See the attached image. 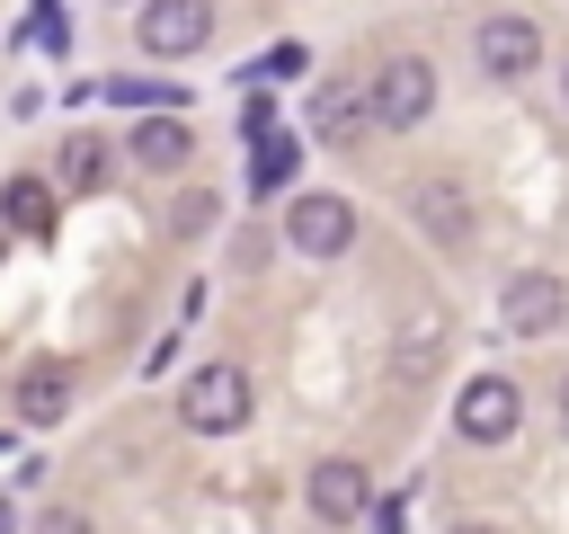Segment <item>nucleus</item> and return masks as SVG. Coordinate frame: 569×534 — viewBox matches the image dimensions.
<instances>
[{
	"label": "nucleus",
	"mask_w": 569,
	"mask_h": 534,
	"mask_svg": "<svg viewBox=\"0 0 569 534\" xmlns=\"http://www.w3.org/2000/svg\"><path fill=\"white\" fill-rule=\"evenodd\" d=\"M365 107H373V125H382V134H409V125H427V107H436V62H418V53H391V62L365 80Z\"/></svg>",
	"instance_id": "f257e3e1"
},
{
	"label": "nucleus",
	"mask_w": 569,
	"mask_h": 534,
	"mask_svg": "<svg viewBox=\"0 0 569 534\" xmlns=\"http://www.w3.org/2000/svg\"><path fill=\"white\" fill-rule=\"evenodd\" d=\"M178 418H187L196 436L249 427V374H240V365H196V374L178 383Z\"/></svg>",
	"instance_id": "f03ea898"
},
{
	"label": "nucleus",
	"mask_w": 569,
	"mask_h": 534,
	"mask_svg": "<svg viewBox=\"0 0 569 534\" xmlns=\"http://www.w3.org/2000/svg\"><path fill=\"white\" fill-rule=\"evenodd\" d=\"M516 418H525V392H516L507 374H471V383H462V400H453L462 445H507V436H516Z\"/></svg>",
	"instance_id": "7ed1b4c3"
},
{
	"label": "nucleus",
	"mask_w": 569,
	"mask_h": 534,
	"mask_svg": "<svg viewBox=\"0 0 569 534\" xmlns=\"http://www.w3.org/2000/svg\"><path fill=\"white\" fill-rule=\"evenodd\" d=\"M284 240L302 258H347L356 249V205L347 196H293L284 205Z\"/></svg>",
	"instance_id": "20e7f679"
},
{
	"label": "nucleus",
	"mask_w": 569,
	"mask_h": 534,
	"mask_svg": "<svg viewBox=\"0 0 569 534\" xmlns=\"http://www.w3.org/2000/svg\"><path fill=\"white\" fill-rule=\"evenodd\" d=\"M142 53H160V62H187V53H204V36H213V0H142Z\"/></svg>",
	"instance_id": "39448f33"
},
{
	"label": "nucleus",
	"mask_w": 569,
	"mask_h": 534,
	"mask_svg": "<svg viewBox=\"0 0 569 534\" xmlns=\"http://www.w3.org/2000/svg\"><path fill=\"white\" fill-rule=\"evenodd\" d=\"M560 312H569V285H560L551 267H525V276H507V294H498V320H507L516 338H542V329H560Z\"/></svg>",
	"instance_id": "423d86ee"
},
{
	"label": "nucleus",
	"mask_w": 569,
	"mask_h": 534,
	"mask_svg": "<svg viewBox=\"0 0 569 534\" xmlns=\"http://www.w3.org/2000/svg\"><path fill=\"white\" fill-rule=\"evenodd\" d=\"M311 516H320V525H356V516H373V472L347 463V454L311 463Z\"/></svg>",
	"instance_id": "0eeeda50"
},
{
	"label": "nucleus",
	"mask_w": 569,
	"mask_h": 534,
	"mask_svg": "<svg viewBox=\"0 0 569 534\" xmlns=\"http://www.w3.org/2000/svg\"><path fill=\"white\" fill-rule=\"evenodd\" d=\"M471 53H480L489 80H525V71L542 62V27H533V18H480Z\"/></svg>",
	"instance_id": "6e6552de"
},
{
	"label": "nucleus",
	"mask_w": 569,
	"mask_h": 534,
	"mask_svg": "<svg viewBox=\"0 0 569 534\" xmlns=\"http://www.w3.org/2000/svg\"><path fill=\"white\" fill-rule=\"evenodd\" d=\"M409 214H418V231H427L436 249H462V240H471V196H462L453 178H418V187H409Z\"/></svg>",
	"instance_id": "1a4fd4ad"
},
{
	"label": "nucleus",
	"mask_w": 569,
	"mask_h": 534,
	"mask_svg": "<svg viewBox=\"0 0 569 534\" xmlns=\"http://www.w3.org/2000/svg\"><path fill=\"white\" fill-rule=\"evenodd\" d=\"M0 222H9L18 240H44V231L62 222V187H44L36 169H18V178L0 187Z\"/></svg>",
	"instance_id": "9d476101"
},
{
	"label": "nucleus",
	"mask_w": 569,
	"mask_h": 534,
	"mask_svg": "<svg viewBox=\"0 0 569 534\" xmlns=\"http://www.w3.org/2000/svg\"><path fill=\"white\" fill-rule=\"evenodd\" d=\"M124 151H133L142 169H187V160H196V134H187V116H178V107H151V116L133 125V142H124Z\"/></svg>",
	"instance_id": "9b49d317"
},
{
	"label": "nucleus",
	"mask_w": 569,
	"mask_h": 534,
	"mask_svg": "<svg viewBox=\"0 0 569 534\" xmlns=\"http://www.w3.org/2000/svg\"><path fill=\"white\" fill-rule=\"evenodd\" d=\"M62 409H71V374H62V365H27V374H18V418H27V427H53Z\"/></svg>",
	"instance_id": "f8f14e48"
},
{
	"label": "nucleus",
	"mask_w": 569,
	"mask_h": 534,
	"mask_svg": "<svg viewBox=\"0 0 569 534\" xmlns=\"http://www.w3.org/2000/svg\"><path fill=\"white\" fill-rule=\"evenodd\" d=\"M365 125H373L365 89H320V98H311V134H320V142H356Z\"/></svg>",
	"instance_id": "ddd939ff"
},
{
	"label": "nucleus",
	"mask_w": 569,
	"mask_h": 534,
	"mask_svg": "<svg viewBox=\"0 0 569 534\" xmlns=\"http://www.w3.org/2000/svg\"><path fill=\"white\" fill-rule=\"evenodd\" d=\"M293 160H302V142L267 125V134H258V160H249V187H284V178H293Z\"/></svg>",
	"instance_id": "4468645a"
},
{
	"label": "nucleus",
	"mask_w": 569,
	"mask_h": 534,
	"mask_svg": "<svg viewBox=\"0 0 569 534\" xmlns=\"http://www.w3.org/2000/svg\"><path fill=\"white\" fill-rule=\"evenodd\" d=\"M98 178H107V142L71 134V142H62V187H98Z\"/></svg>",
	"instance_id": "2eb2a0df"
},
{
	"label": "nucleus",
	"mask_w": 569,
	"mask_h": 534,
	"mask_svg": "<svg viewBox=\"0 0 569 534\" xmlns=\"http://www.w3.org/2000/svg\"><path fill=\"white\" fill-rule=\"evenodd\" d=\"M107 98H116V107H178L187 89H160V80H107Z\"/></svg>",
	"instance_id": "dca6fc26"
},
{
	"label": "nucleus",
	"mask_w": 569,
	"mask_h": 534,
	"mask_svg": "<svg viewBox=\"0 0 569 534\" xmlns=\"http://www.w3.org/2000/svg\"><path fill=\"white\" fill-rule=\"evenodd\" d=\"M36 534H89V516H80V507H44V516H36Z\"/></svg>",
	"instance_id": "f3484780"
},
{
	"label": "nucleus",
	"mask_w": 569,
	"mask_h": 534,
	"mask_svg": "<svg viewBox=\"0 0 569 534\" xmlns=\"http://www.w3.org/2000/svg\"><path fill=\"white\" fill-rule=\"evenodd\" d=\"M551 418H560V436H569V374H560V392H551Z\"/></svg>",
	"instance_id": "a211bd4d"
},
{
	"label": "nucleus",
	"mask_w": 569,
	"mask_h": 534,
	"mask_svg": "<svg viewBox=\"0 0 569 534\" xmlns=\"http://www.w3.org/2000/svg\"><path fill=\"white\" fill-rule=\"evenodd\" d=\"M0 534H18V525H9V507H0Z\"/></svg>",
	"instance_id": "6ab92c4d"
},
{
	"label": "nucleus",
	"mask_w": 569,
	"mask_h": 534,
	"mask_svg": "<svg viewBox=\"0 0 569 534\" xmlns=\"http://www.w3.org/2000/svg\"><path fill=\"white\" fill-rule=\"evenodd\" d=\"M560 98H569V71H560Z\"/></svg>",
	"instance_id": "aec40b11"
},
{
	"label": "nucleus",
	"mask_w": 569,
	"mask_h": 534,
	"mask_svg": "<svg viewBox=\"0 0 569 534\" xmlns=\"http://www.w3.org/2000/svg\"><path fill=\"white\" fill-rule=\"evenodd\" d=\"M0 231H9V222H0Z\"/></svg>",
	"instance_id": "412c9836"
}]
</instances>
